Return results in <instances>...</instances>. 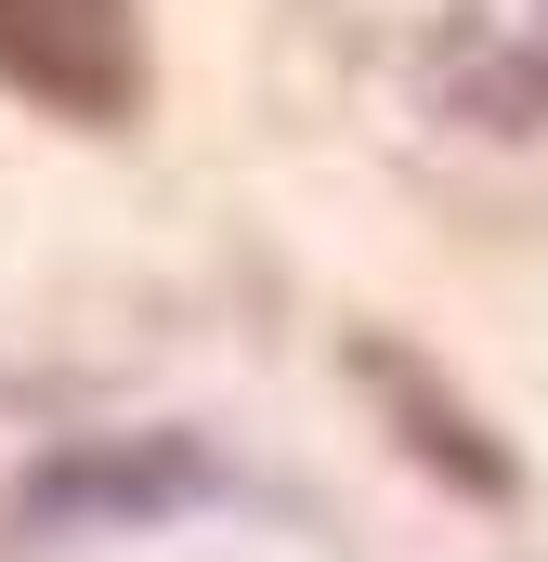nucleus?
Returning a JSON list of instances; mask_svg holds the SVG:
<instances>
[{
  "mask_svg": "<svg viewBox=\"0 0 548 562\" xmlns=\"http://www.w3.org/2000/svg\"><path fill=\"white\" fill-rule=\"evenodd\" d=\"M0 79L39 119L132 132L144 119V0H0Z\"/></svg>",
  "mask_w": 548,
  "mask_h": 562,
  "instance_id": "obj_1",
  "label": "nucleus"
},
{
  "mask_svg": "<svg viewBox=\"0 0 548 562\" xmlns=\"http://www.w3.org/2000/svg\"><path fill=\"white\" fill-rule=\"evenodd\" d=\"M196 497H236V471L196 458L183 431H132V445H79V458H53V471L13 497V524L79 537V524H170V510H196Z\"/></svg>",
  "mask_w": 548,
  "mask_h": 562,
  "instance_id": "obj_2",
  "label": "nucleus"
},
{
  "mask_svg": "<svg viewBox=\"0 0 548 562\" xmlns=\"http://www.w3.org/2000/svg\"><path fill=\"white\" fill-rule=\"evenodd\" d=\"M353 367H366V380H379V406H392V419H406V445L418 458H431V471H457V484H470V497H510V484H523V471H510V458H496V445H483V419H470V406H457V393H431V380H418L406 353H392V340H366V353H353Z\"/></svg>",
  "mask_w": 548,
  "mask_h": 562,
  "instance_id": "obj_3",
  "label": "nucleus"
}]
</instances>
